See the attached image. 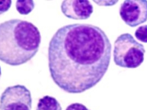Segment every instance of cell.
<instances>
[{
    "label": "cell",
    "instance_id": "cell-1",
    "mask_svg": "<svg viewBox=\"0 0 147 110\" xmlns=\"http://www.w3.org/2000/svg\"><path fill=\"white\" fill-rule=\"evenodd\" d=\"M111 50L109 38L98 27L87 24L64 26L49 43L51 77L66 92H84L98 84L107 72Z\"/></svg>",
    "mask_w": 147,
    "mask_h": 110
},
{
    "label": "cell",
    "instance_id": "cell-2",
    "mask_svg": "<svg viewBox=\"0 0 147 110\" xmlns=\"http://www.w3.org/2000/svg\"><path fill=\"white\" fill-rule=\"evenodd\" d=\"M41 37L32 22L12 19L0 24V61L11 66L26 63L37 54Z\"/></svg>",
    "mask_w": 147,
    "mask_h": 110
},
{
    "label": "cell",
    "instance_id": "cell-3",
    "mask_svg": "<svg viewBox=\"0 0 147 110\" xmlns=\"http://www.w3.org/2000/svg\"><path fill=\"white\" fill-rule=\"evenodd\" d=\"M145 53L144 46L137 42L131 34H123L114 44V62L121 67L136 68L144 61Z\"/></svg>",
    "mask_w": 147,
    "mask_h": 110
},
{
    "label": "cell",
    "instance_id": "cell-4",
    "mask_svg": "<svg viewBox=\"0 0 147 110\" xmlns=\"http://www.w3.org/2000/svg\"><path fill=\"white\" fill-rule=\"evenodd\" d=\"M31 92L25 86L7 87L0 98V110H31Z\"/></svg>",
    "mask_w": 147,
    "mask_h": 110
},
{
    "label": "cell",
    "instance_id": "cell-5",
    "mask_svg": "<svg viewBox=\"0 0 147 110\" xmlns=\"http://www.w3.org/2000/svg\"><path fill=\"white\" fill-rule=\"evenodd\" d=\"M120 15L131 27H135L147 21L146 0H126L121 4Z\"/></svg>",
    "mask_w": 147,
    "mask_h": 110
},
{
    "label": "cell",
    "instance_id": "cell-6",
    "mask_svg": "<svg viewBox=\"0 0 147 110\" xmlns=\"http://www.w3.org/2000/svg\"><path fill=\"white\" fill-rule=\"evenodd\" d=\"M61 8L66 17L75 20L88 19L93 12V6L89 1H64Z\"/></svg>",
    "mask_w": 147,
    "mask_h": 110
},
{
    "label": "cell",
    "instance_id": "cell-7",
    "mask_svg": "<svg viewBox=\"0 0 147 110\" xmlns=\"http://www.w3.org/2000/svg\"><path fill=\"white\" fill-rule=\"evenodd\" d=\"M36 110H62V108L55 98L45 96L39 100Z\"/></svg>",
    "mask_w": 147,
    "mask_h": 110
},
{
    "label": "cell",
    "instance_id": "cell-8",
    "mask_svg": "<svg viewBox=\"0 0 147 110\" xmlns=\"http://www.w3.org/2000/svg\"><path fill=\"white\" fill-rule=\"evenodd\" d=\"M35 7L33 1H17L16 3V10L20 14L26 15L30 13Z\"/></svg>",
    "mask_w": 147,
    "mask_h": 110
},
{
    "label": "cell",
    "instance_id": "cell-9",
    "mask_svg": "<svg viewBox=\"0 0 147 110\" xmlns=\"http://www.w3.org/2000/svg\"><path fill=\"white\" fill-rule=\"evenodd\" d=\"M135 36L140 41L147 43V25L141 26L137 28Z\"/></svg>",
    "mask_w": 147,
    "mask_h": 110
},
{
    "label": "cell",
    "instance_id": "cell-10",
    "mask_svg": "<svg viewBox=\"0 0 147 110\" xmlns=\"http://www.w3.org/2000/svg\"><path fill=\"white\" fill-rule=\"evenodd\" d=\"M11 1H0V15L7 12L11 7Z\"/></svg>",
    "mask_w": 147,
    "mask_h": 110
},
{
    "label": "cell",
    "instance_id": "cell-11",
    "mask_svg": "<svg viewBox=\"0 0 147 110\" xmlns=\"http://www.w3.org/2000/svg\"><path fill=\"white\" fill-rule=\"evenodd\" d=\"M65 110H90L82 104L74 103L70 105Z\"/></svg>",
    "mask_w": 147,
    "mask_h": 110
},
{
    "label": "cell",
    "instance_id": "cell-12",
    "mask_svg": "<svg viewBox=\"0 0 147 110\" xmlns=\"http://www.w3.org/2000/svg\"><path fill=\"white\" fill-rule=\"evenodd\" d=\"M1 67L0 66V78H1Z\"/></svg>",
    "mask_w": 147,
    "mask_h": 110
}]
</instances>
